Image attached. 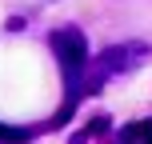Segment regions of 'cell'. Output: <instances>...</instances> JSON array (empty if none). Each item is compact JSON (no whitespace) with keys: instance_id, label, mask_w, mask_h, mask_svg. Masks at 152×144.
I'll use <instances>...</instances> for the list:
<instances>
[{"instance_id":"1","label":"cell","mask_w":152,"mask_h":144,"mask_svg":"<svg viewBox=\"0 0 152 144\" xmlns=\"http://www.w3.org/2000/svg\"><path fill=\"white\" fill-rule=\"evenodd\" d=\"M52 52H56V60H60L64 76H68V80H80L84 64H88V40L76 28H56L52 32Z\"/></svg>"},{"instance_id":"2","label":"cell","mask_w":152,"mask_h":144,"mask_svg":"<svg viewBox=\"0 0 152 144\" xmlns=\"http://www.w3.org/2000/svg\"><path fill=\"white\" fill-rule=\"evenodd\" d=\"M120 140H124V144H136V140H152V120H144V124H132V128H124V132H120Z\"/></svg>"},{"instance_id":"3","label":"cell","mask_w":152,"mask_h":144,"mask_svg":"<svg viewBox=\"0 0 152 144\" xmlns=\"http://www.w3.org/2000/svg\"><path fill=\"white\" fill-rule=\"evenodd\" d=\"M32 132L28 128H12V124H0V144H24Z\"/></svg>"},{"instance_id":"4","label":"cell","mask_w":152,"mask_h":144,"mask_svg":"<svg viewBox=\"0 0 152 144\" xmlns=\"http://www.w3.org/2000/svg\"><path fill=\"white\" fill-rule=\"evenodd\" d=\"M148 144H152V140H148Z\"/></svg>"}]
</instances>
